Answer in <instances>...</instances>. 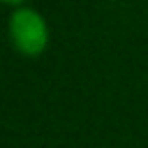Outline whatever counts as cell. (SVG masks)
I'll list each match as a JSON object with an SVG mask.
<instances>
[{
    "mask_svg": "<svg viewBox=\"0 0 148 148\" xmlns=\"http://www.w3.org/2000/svg\"><path fill=\"white\" fill-rule=\"evenodd\" d=\"M9 37L16 51H21L23 56H39L46 49L49 30L39 12L21 7L9 18Z\"/></svg>",
    "mask_w": 148,
    "mask_h": 148,
    "instance_id": "obj_1",
    "label": "cell"
},
{
    "mask_svg": "<svg viewBox=\"0 0 148 148\" xmlns=\"http://www.w3.org/2000/svg\"><path fill=\"white\" fill-rule=\"evenodd\" d=\"M2 2H9V5H18V2H23V0H2Z\"/></svg>",
    "mask_w": 148,
    "mask_h": 148,
    "instance_id": "obj_2",
    "label": "cell"
}]
</instances>
